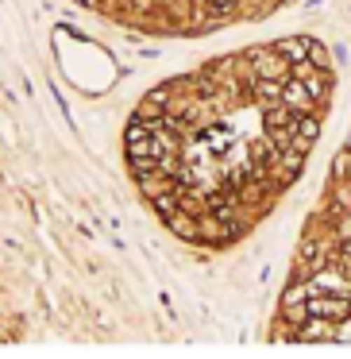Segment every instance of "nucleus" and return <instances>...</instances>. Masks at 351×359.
Here are the masks:
<instances>
[{"instance_id": "1", "label": "nucleus", "mask_w": 351, "mask_h": 359, "mask_svg": "<svg viewBox=\"0 0 351 359\" xmlns=\"http://www.w3.org/2000/svg\"><path fill=\"white\" fill-rule=\"evenodd\" d=\"M251 58V78H289V58L278 47H255L247 50Z\"/></svg>"}, {"instance_id": "5", "label": "nucleus", "mask_w": 351, "mask_h": 359, "mask_svg": "<svg viewBox=\"0 0 351 359\" xmlns=\"http://www.w3.org/2000/svg\"><path fill=\"white\" fill-rule=\"evenodd\" d=\"M347 255H351V240H347Z\"/></svg>"}, {"instance_id": "4", "label": "nucleus", "mask_w": 351, "mask_h": 359, "mask_svg": "<svg viewBox=\"0 0 351 359\" xmlns=\"http://www.w3.org/2000/svg\"><path fill=\"white\" fill-rule=\"evenodd\" d=\"M232 4H235V0H212V8H216V16H220V12H228Z\"/></svg>"}, {"instance_id": "3", "label": "nucleus", "mask_w": 351, "mask_h": 359, "mask_svg": "<svg viewBox=\"0 0 351 359\" xmlns=\"http://www.w3.org/2000/svg\"><path fill=\"white\" fill-rule=\"evenodd\" d=\"M312 43H317V39H282L278 50L289 58V62H305V58L312 55Z\"/></svg>"}, {"instance_id": "2", "label": "nucleus", "mask_w": 351, "mask_h": 359, "mask_svg": "<svg viewBox=\"0 0 351 359\" xmlns=\"http://www.w3.org/2000/svg\"><path fill=\"white\" fill-rule=\"evenodd\" d=\"M305 305H309V313H317V317H347L351 313L347 297H305Z\"/></svg>"}]
</instances>
